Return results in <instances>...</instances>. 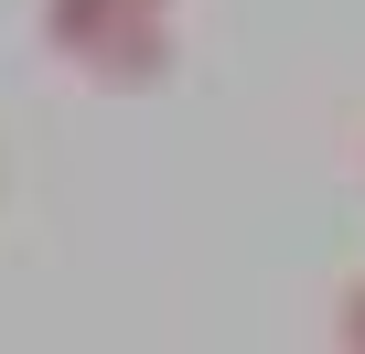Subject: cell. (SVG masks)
Segmentation results:
<instances>
[{"mask_svg":"<svg viewBox=\"0 0 365 354\" xmlns=\"http://www.w3.org/2000/svg\"><path fill=\"white\" fill-rule=\"evenodd\" d=\"M43 54L108 97H140L182 54V0H43Z\"/></svg>","mask_w":365,"mask_h":354,"instance_id":"6da1fadb","label":"cell"},{"mask_svg":"<svg viewBox=\"0 0 365 354\" xmlns=\"http://www.w3.org/2000/svg\"><path fill=\"white\" fill-rule=\"evenodd\" d=\"M333 343H354V354H365V279H344V290H333Z\"/></svg>","mask_w":365,"mask_h":354,"instance_id":"7a4b0ae2","label":"cell"}]
</instances>
